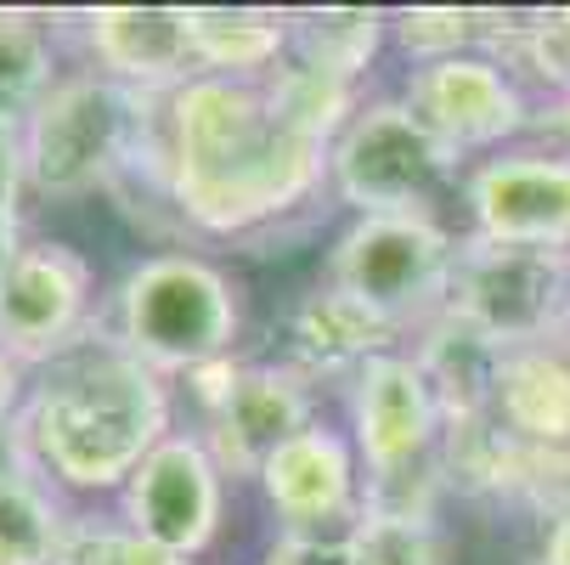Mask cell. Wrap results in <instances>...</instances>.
<instances>
[{
    "label": "cell",
    "mask_w": 570,
    "mask_h": 565,
    "mask_svg": "<svg viewBox=\"0 0 570 565\" xmlns=\"http://www.w3.org/2000/svg\"><path fill=\"white\" fill-rule=\"evenodd\" d=\"M158 176L187 226L255 237L328 187V147L294 136L261 86L193 74L158 108Z\"/></svg>",
    "instance_id": "1"
},
{
    "label": "cell",
    "mask_w": 570,
    "mask_h": 565,
    "mask_svg": "<svg viewBox=\"0 0 570 565\" xmlns=\"http://www.w3.org/2000/svg\"><path fill=\"white\" fill-rule=\"evenodd\" d=\"M18 436L40 480L73 493H125L141 458L170 436V384L136 362L119 334H79L62 357L35 368Z\"/></svg>",
    "instance_id": "2"
},
{
    "label": "cell",
    "mask_w": 570,
    "mask_h": 565,
    "mask_svg": "<svg viewBox=\"0 0 570 565\" xmlns=\"http://www.w3.org/2000/svg\"><path fill=\"white\" fill-rule=\"evenodd\" d=\"M158 103L165 97H141L97 68L62 74L23 125L29 193L86 198L97 187H125L136 171L158 176Z\"/></svg>",
    "instance_id": "3"
},
{
    "label": "cell",
    "mask_w": 570,
    "mask_h": 565,
    "mask_svg": "<svg viewBox=\"0 0 570 565\" xmlns=\"http://www.w3.org/2000/svg\"><path fill=\"white\" fill-rule=\"evenodd\" d=\"M237 329H243V305H237L232 277L215 261L187 255V250L141 261L119 283V300H114L119 345L165 379L170 373L187 379L193 368L232 357Z\"/></svg>",
    "instance_id": "4"
},
{
    "label": "cell",
    "mask_w": 570,
    "mask_h": 565,
    "mask_svg": "<svg viewBox=\"0 0 570 565\" xmlns=\"http://www.w3.org/2000/svg\"><path fill=\"white\" fill-rule=\"evenodd\" d=\"M458 244L463 237H452L435 215H356L328 250L322 283L379 311L390 329L419 334L452 305Z\"/></svg>",
    "instance_id": "5"
},
{
    "label": "cell",
    "mask_w": 570,
    "mask_h": 565,
    "mask_svg": "<svg viewBox=\"0 0 570 565\" xmlns=\"http://www.w3.org/2000/svg\"><path fill=\"white\" fill-rule=\"evenodd\" d=\"M458 165L401 97H373L328 147V193L351 215H435L430 198Z\"/></svg>",
    "instance_id": "6"
},
{
    "label": "cell",
    "mask_w": 570,
    "mask_h": 565,
    "mask_svg": "<svg viewBox=\"0 0 570 565\" xmlns=\"http://www.w3.org/2000/svg\"><path fill=\"white\" fill-rule=\"evenodd\" d=\"M446 311L469 316L503 351L564 345L570 340V255L480 244V237L463 232Z\"/></svg>",
    "instance_id": "7"
},
{
    "label": "cell",
    "mask_w": 570,
    "mask_h": 565,
    "mask_svg": "<svg viewBox=\"0 0 570 565\" xmlns=\"http://www.w3.org/2000/svg\"><path fill=\"white\" fill-rule=\"evenodd\" d=\"M401 103L413 108L435 142L458 158H492L509 153L514 136L537 125V103L492 51H463L424 68H406Z\"/></svg>",
    "instance_id": "8"
},
{
    "label": "cell",
    "mask_w": 570,
    "mask_h": 565,
    "mask_svg": "<svg viewBox=\"0 0 570 565\" xmlns=\"http://www.w3.org/2000/svg\"><path fill=\"white\" fill-rule=\"evenodd\" d=\"M469 237L509 250H559L570 255V153H492L463 176Z\"/></svg>",
    "instance_id": "9"
},
{
    "label": "cell",
    "mask_w": 570,
    "mask_h": 565,
    "mask_svg": "<svg viewBox=\"0 0 570 565\" xmlns=\"http://www.w3.org/2000/svg\"><path fill=\"white\" fill-rule=\"evenodd\" d=\"M119 498H125V526H136L158 548L198 559L226 520V475L198 430H170L141 458Z\"/></svg>",
    "instance_id": "10"
},
{
    "label": "cell",
    "mask_w": 570,
    "mask_h": 565,
    "mask_svg": "<svg viewBox=\"0 0 570 565\" xmlns=\"http://www.w3.org/2000/svg\"><path fill=\"white\" fill-rule=\"evenodd\" d=\"M91 334V261L68 244H23L0 277V351L46 368Z\"/></svg>",
    "instance_id": "11"
},
{
    "label": "cell",
    "mask_w": 570,
    "mask_h": 565,
    "mask_svg": "<svg viewBox=\"0 0 570 565\" xmlns=\"http://www.w3.org/2000/svg\"><path fill=\"white\" fill-rule=\"evenodd\" d=\"M261 498L277 515L283 537H351L362 520V458L356 441L334 425H311L261 469Z\"/></svg>",
    "instance_id": "12"
},
{
    "label": "cell",
    "mask_w": 570,
    "mask_h": 565,
    "mask_svg": "<svg viewBox=\"0 0 570 565\" xmlns=\"http://www.w3.org/2000/svg\"><path fill=\"white\" fill-rule=\"evenodd\" d=\"M446 413L413 351H390L351 379V441L362 475H390L441 458Z\"/></svg>",
    "instance_id": "13"
},
{
    "label": "cell",
    "mask_w": 570,
    "mask_h": 565,
    "mask_svg": "<svg viewBox=\"0 0 570 565\" xmlns=\"http://www.w3.org/2000/svg\"><path fill=\"white\" fill-rule=\"evenodd\" d=\"M316 425V390L283 362H243L237 384L204 413V447L226 480H261L277 447Z\"/></svg>",
    "instance_id": "14"
},
{
    "label": "cell",
    "mask_w": 570,
    "mask_h": 565,
    "mask_svg": "<svg viewBox=\"0 0 570 565\" xmlns=\"http://www.w3.org/2000/svg\"><path fill=\"white\" fill-rule=\"evenodd\" d=\"M401 351V329H390V322L379 311H367L362 300H351L345 289L334 283H316L311 294H299L288 311H283V368H294L311 390L316 384H345L379 362Z\"/></svg>",
    "instance_id": "15"
},
{
    "label": "cell",
    "mask_w": 570,
    "mask_h": 565,
    "mask_svg": "<svg viewBox=\"0 0 570 565\" xmlns=\"http://www.w3.org/2000/svg\"><path fill=\"white\" fill-rule=\"evenodd\" d=\"M86 51L97 74L141 97H170L198 74L187 7H97L86 12Z\"/></svg>",
    "instance_id": "16"
},
{
    "label": "cell",
    "mask_w": 570,
    "mask_h": 565,
    "mask_svg": "<svg viewBox=\"0 0 570 565\" xmlns=\"http://www.w3.org/2000/svg\"><path fill=\"white\" fill-rule=\"evenodd\" d=\"M413 357L441 401V413L446 425H463V419H485L492 413V401H498V373H503V345L498 340H485L469 316L458 311H441L430 316L419 340H413Z\"/></svg>",
    "instance_id": "17"
},
{
    "label": "cell",
    "mask_w": 570,
    "mask_h": 565,
    "mask_svg": "<svg viewBox=\"0 0 570 565\" xmlns=\"http://www.w3.org/2000/svg\"><path fill=\"white\" fill-rule=\"evenodd\" d=\"M492 419L531 452H570V351L564 345L509 351L498 373Z\"/></svg>",
    "instance_id": "18"
},
{
    "label": "cell",
    "mask_w": 570,
    "mask_h": 565,
    "mask_svg": "<svg viewBox=\"0 0 570 565\" xmlns=\"http://www.w3.org/2000/svg\"><path fill=\"white\" fill-rule=\"evenodd\" d=\"M193 18V57L209 79H237V86H266L288 62L294 29L288 12L261 7H187Z\"/></svg>",
    "instance_id": "19"
},
{
    "label": "cell",
    "mask_w": 570,
    "mask_h": 565,
    "mask_svg": "<svg viewBox=\"0 0 570 565\" xmlns=\"http://www.w3.org/2000/svg\"><path fill=\"white\" fill-rule=\"evenodd\" d=\"M266 103H272V114L294 130V136H305V142H316V147H334L340 136H345V125L362 114V86L356 79H340V74H328V68H311V62H299L294 51H288V62L266 79Z\"/></svg>",
    "instance_id": "20"
},
{
    "label": "cell",
    "mask_w": 570,
    "mask_h": 565,
    "mask_svg": "<svg viewBox=\"0 0 570 565\" xmlns=\"http://www.w3.org/2000/svg\"><path fill=\"white\" fill-rule=\"evenodd\" d=\"M294 57L311 68H328L340 79H367L373 57L390 40V12L379 7H322V12H288Z\"/></svg>",
    "instance_id": "21"
},
{
    "label": "cell",
    "mask_w": 570,
    "mask_h": 565,
    "mask_svg": "<svg viewBox=\"0 0 570 565\" xmlns=\"http://www.w3.org/2000/svg\"><path fill=\"white\" fill-rule=\"evenodd\" d=\"M68 515L35 469L0 475V565H57Z\"/></svg>",
    "instance_id": "22"
},
{
    "label": "cell",
    "mask_w": 570,
    "mask_h": 565,
    "mask_svg": "<svg viewBox=\"0 0 570 565\" xmlns=\"http://www.w3.org/2000/svg\"><path fill=\"white\" fill-rule=\"evenodd\" d=\"M51 86H57V57L46 29L23 12H0V119L23 130L35 108L51 97Z\"/></svg>",
    "instance_id": "23"
},
{
    "label": "cell",
    "mask_w": 570,
    "mask_h": 565,
    "mask_svg": "<svg viewBox=\"0 0 570 565\" xmlns=\"http://www.w3.org/2000/svg\"><path fill=\"white\" fill-rule=\"evenodd\" d=\"M492 18L498 12H474V7H413V12L390 18V40L413 57V68H424V62H441V57L485 51Z\"/></svg>",
    "instance_id": "24"
},
{
    "label": "cell",
    "mask_w": 570,
    "mask_h": 565,
    "mask_svg": "<svg viewBox=\"0 0 570 565\" xmlns=\"http://www.w3.org/2000/svg\"><path fill=\"white\" fill-rule=\"evenodd\" d=\"M57 565H193V559L158 548L136 526H125V515L119 520H108V515H68L62 543H57Z\"/></svg>",
    "instance_id": "25"
},
{
    "label": "cell",
    "mask_w": 570,
    "mask_h": 565,
    "mask_svg": "<svg viewBox=\"0 0 570 565\" xmlns=\"http://www.w3.org/2000/svg\"><path fill=\"white\" fill-rule=\"evenodd\" d=\"M29 193V158H23V130L0 119V215L18 221V204Z\"/></svg>",
    "instance_id": "26"
},
{
    "label": "cell",
    "mask_w": 570,
    "mask_h": 565,
    "mask_svg": "<svg viewBox=\"0 0 570 565\" xmlns=\"http://www.w3.org/2000/svg\"><path fill=\"white\" fill-rule=\"evenodd\" d=\"M345 537H277L261 565H340Z\"/></svg>",
    "instance_id": "27"
},
{
    "label": "cell",
    "mask_w": 570,
    "mask_h": 565,
    "mask_svg": "<svg viewBox=\"0 0 570 565\" xmlns=\"http://www.w3.org/2000/svg\"><path fill=\"white\" fill-rule=\"evenodd\" d=\"M537 565H570V504L548 509V526H542V548H537Z\"/></svg>",
    "instance_id": "28"
},
{
    "label": "cell",
    "mask_w": 570,
    "mask_h": 565,
    "mask_svg": "<svg viewBox=\"0 0 570 565\" xmlns=\"http://www.w3.org/2000/svg\"><path fill=\"white\" fill-rule=\"evenodd\" d=\"M23 362H12L7 351H0V425H12L23 413Z\"/></svg>",
    "instance_id": "29"
},
{
    "label": "cell",
    "mask_w": 570,
    "mask_h": 565,
    "mask_svg": "<svg viewBox=\"0 0 570 565\" xmlns=\"http://www.w3.org/2000/svg\"><path fill=\"white\" fill-rule=\"evenodd\" d=\"M23 250V237H18V221L12 215H0V277H7V266H12V255Z\"/></svg>",
    "instance_id": "30"
},
{
    "label": "cell",
    "mask_w": 570,
    "mask_h": 565,
    "mask_svg": "<svg viewBox=\"0 0 570 565\" xmlns=\"http://www.w3.org/2000/svg\"><path fill=\"white\" fill-rule=\"evenodd\" d=\"M553 130L564 136V153H570V97H564V103H553Z\"/></svg>",
    "instance_id": "31"
},
{
    "label": "cell",
    "mask_w": 570,
    "mask_h": 565,
    "mask_svg": "<svg viewBox=\"0 0 570 565\" xmlns=\"http://www.w3.org/2000/svg\"><path fill=\"white\" fill-rule=\"evenodd\" d=\"M340 565H379V559H367V554H362V548L345 537V559H340Z\"/></svg>",
    "instance_id": "32"
},
{
    "label": "cell",
    "mask_w": 570,
    "mask_h": 565,
    "mask_svg": "<svg viewBox=\"0 0 570 565\" xmlns=\"http://www.w3.org/2000/svg\"><path fill=\"white\" fill-rule=\"evenodd\" d=\"M559 35H564V51H570V7H559Z\"/></svg>",
    "instance_id": "33"
}]
</instances>
